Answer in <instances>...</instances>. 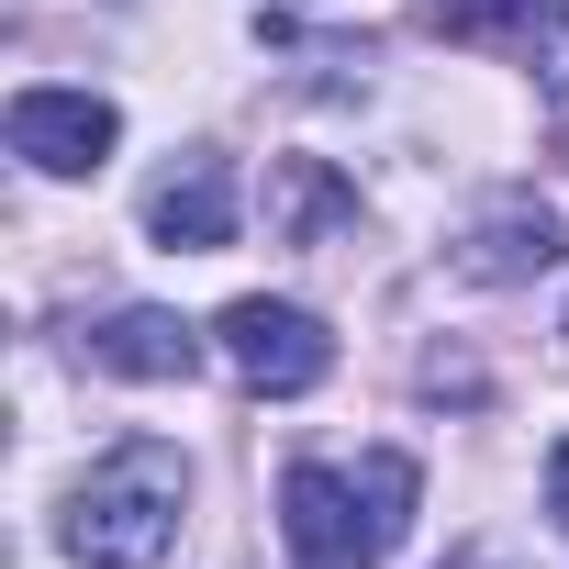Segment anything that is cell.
Returning a JSON list of instances; mask_svg holds the SVG:
<instances>
[{"mask_svg":"<svg viewBox=\"0 0 569 569\" xmlns=\"http://www.w3.org/2000/svg\"><path fill=\"white\" fill-rule=\"evenodd\" d=\"M413 491H425V469L402 447H369L358 469L302 458L279 480V536H291L302 569H380L402 547V525H413Z\"/></svg>","mask_w":569,"mask_h":569,"instance_id":"1","label":"cell"},{"mask_svg":"<svg viewBox=\"0 0 569 569\" xmlns=\"http://www.w3.org/2000/svg\"><path fill=\"white\" fill-rule=\"evenodd\" d=\"M179 502H190V458L157 447V436H123L57 513V547L68 569H157L179 547Z\"/></svg>","mask_w":569,"mask_h":569,"instance_id":"2","label":"cell"},{"mask_svg":"<svg viewBox=\"0 0 569 569\" xmlns=\"http://www.w3.org/2000/svg\"><path fill=\"white\" fill-rule=\"evenodd\" d=\"M212 347H223V369H234L246 391H268V402H291V391H313V380L336 369V336H325L302 302H268V291L223 302Z\"/></svg>","mask_w":569,"mask_h":569,"instance_id":"3","label":"cell"},{"mask_svg":"<svg viewBox=\"0 0 569 569\" xmlns=\"http://www.w3.org/2000/svg\"><path fill=\"white\" fill-rule=\"evenodd\" d=\"M112 146H123V112H112L101 90H57V79L12 90V157H23V168H46V179H101Z\"/></svg>","mask_w":569,"mask_h":569,"instance_id":"4","label":"cell"},{"mask_svg":"<svg viewBox=\"0 0 569 569\" xmlns=\"http://www.w3.org/2000/svg\"><path fill=\"white\" fill-rule=\"evenodd\" d=\"M146 234L168 246V257H212V246H234V168L201 146V157H179L157 190H146Z\"/></svg>","mask_w":569,"mask_h":569,"instance_id":"5","label":"cell"},{"mask_svg":"<svg viewBox=\"0 0 569 569\" xmlns=\"http://www.w3.org/2000/svg\"><path fill=\"white\" fill-rule=\"evenodd\" d=\"M558 257H569V234H558V212H547V201H502V212H480V223L458 234V279H480V291L547 279Z\"/></svg>","mask_w":569,"mask_h":569,"instance_id":"6","label":"cell"},{"mask_svg":"<svg viewBox=\"0 0 569 569\" xmlns=\"http://www.w3.org/2000/svg\"><path fill=\"white\" fill-rule=\"evenodd\" d=\"M79 358L112 369V380H190V369H201V336H190L179 313H157V302H123V313L79 325Z\"/></svg>","mask_w":569,"mask_h":569,"instance_id":"7","label":"cell"},{"mask_svg":"<svg viewBox=\"0 0 569 569\" xmlns=\"http://www.w3.org/2000/svg\"><path fill=\"white\" fill-rule=\"evenodd\" d=\"M513 57L547 79V101H569V0H525V34H513Z\"/></svg>","mask_w":569,"mask_h":569,"instance_id":"8","label":"cell"},{"mask_svg":"<svg viewBox=\"0 0 569 569\" xmlns=\"http://www.w3.org/2000/svg\"><path fill=\"white\" fill-rule=\"evenodd\" d=\"M347 212V190L325 179V168H291V179H279V234H313V223H336Z\"/></svg>","mask_w":569,"mask_h":569,"instance_id":"9","label":"cell"},{"mask_svg":"<svg viewBox=\"0 0 569 569\" xmlns=\"http://www.w3.org/2000/svg\"><path fill=\"white\" fill-rule=\"evenodd\" d=\"M547 525H569V436L547 447Z\"/></svg>","mask_w":569,"mask_h":569,"instance_id":"10","label":"cell"},{"mask_svg":"<svg viewBox=\"0 0 569 569\" xmlns=\"http://www.w3.org/2000/svg\"><path fill=\"white\" fill-rule=\"evenodd\" d=\"M447 569H502V558H480V547H469V558H447Z\"/></svg>","mask_w":569,"mask_h":569,"instance_id":"11","label":"cell"}]
</instances>
